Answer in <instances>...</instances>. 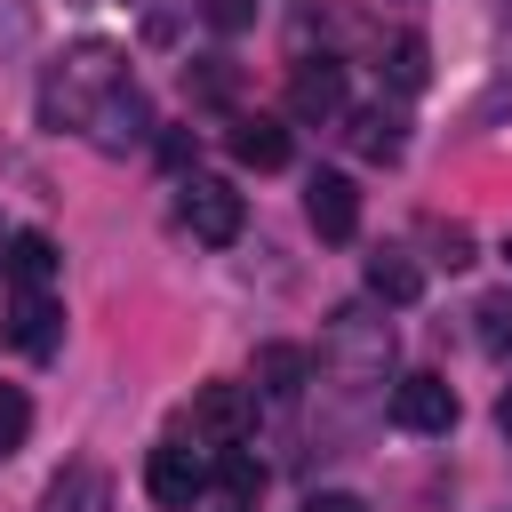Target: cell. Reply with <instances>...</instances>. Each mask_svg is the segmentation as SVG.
I'll return each instance as SVG.
<instances>
[{
    "mask_svg": "<svg viewBox=\"0 0 512 512\" xmlns=\"http://www.w3.org/2000/svg\"><path fill=\"white\" fill-rule=\"evenodd\" d=\"M368 296H376V304H416V296H424V264H416L408 248H376V256H368Z\"/></svg>",
    "mask_w": 512,
    "mask_h": 512,
    "instance_id": "obj_13",
    "label": "cell"
},
{
    "mask_svg": "<svg viewBox=\"0 0 512 512\" xmlns=\"http://www.w3.org/2000/svg\"><path fill=\"white\" fill-rule=\"evenodd\" d=\"M96 488H104V480H96L88 464H72V472H64V480L40 496V512H96Z\"/></svg>",
    "mask_w": 512,
    "mask_h": 512,
    "instance_id": "obj_19",
    "label": "cell"
},
{
    "mask_svg": "<svg viewBox=\"0 0 512 512\" xmlns=\"http://www.w3.org/2000/svg\"><path fill=\"white\" fill-rule=\"evenodd\" d=\"M288 112L296 120H336L344 112V64L336 56H304L288 72Z\"/></svg>",
    "mask_w": 512,
    "mask_h": 512,
    "instance_id": "obj_8",
    "label": "cell"
},
{
    "mask_svg": "<svg viewBox=\"0 0 512 512\" xmlns=\"http://www.w3.org/2000/svg\"><path fill=\"white\" fill-rule=\"evenodd\" d=\"M144 488H152L160 512H192V504L208 496V464H200L184 440H160V448L144 456Z\"/></svg>",
    "mask_w": 512,
    "mask_h": 512,
    "instance_id": "obj_4",
    "label": "cell"
},
{
    "mask_svg": "<svg viewBox=\"0 0 512 512\" xmlns=\"http://www.w3.org/2000/svg\"><path fill=\"white\" fill-rule=\"evenodd\" d=\"M392 424H400V432H448V424H456V384L432 376V368L400 376V384H392Z\"/></svg>",
    "mask_w": 512,
    "mask_h": 512,
    "instance_id": "obj_5",
    "label": "cell"
},
{
    "mask_svg": "<svg viewBox=\"0 0 512 512\" xmlns=\"http://www.w3.org/2000/svg\"><path fill=\"white\" fill-rule=\"evenodd\" d=\"M192 424L224 448V440H240L248 424H256V400H248V384H200L192 392Z\"/></svg>",
    "mask_w": 512,
    "mask_h": 512,
    "instance_id": "obj_11",
    "label": "cell"
},
{
    "mask_svg": "<svg viewBox=\"0 0 512 512\" xmlns=\"http://www.w3.org/2000/svg\"><path fill=\"white\" fill-rule=\"evenodd\" d=\"M496 424H504V440H512V384H504V400H496Z\"/></svg>",
    "mask_w": 512,
    "mask_h": 512,
    "instance_id": "obj_23",
    "label": "cell"
},
{
    "mask_svg": "<svg viewBox=\"0 0 512 512\" xmlns=\"http://www.w3.org/2000/svg\"><path fill=\"white\" fill-rule=\"evenodd\" d=\"M176 216H184V232H192V240L232 248V240H240V224H248V200H240L224 176H184V184H176Z\"/></svg>",
    "mask_w": 512,
    "mask_h": 512,
    "instance_id": "obj_3",
    "label": "cell"
},
{
    "mask_svg": "<svg viewBox=\"0 0 512 512\" xmlns=\"http://www.w3.org/2000/svg\"><path fill=\"white\" fill-rule=\"evenodd\" d=\"M288 120H272V112H240L232 120V160L240 168H256V176H272V168H288Z\"/></svg>",
    "mask_w": 512,
    "mask_h": 512,
    "instance_id": "obj_10",
    "label": "cell"
},
{
    "mask_svg": "<svg viewBox=\"0 0 512 512\" xmlns=\"http://www.w3.org/2000/svg\"><path fill=\"white\" fill-rule=\"evenodd\" d=\"M248 16H256V8H248V0H208V24H216V32H240V24H248Z\"/></svg>",
    "mask_w": 512,
    "mask_h": 512,
    "instance_id": "obj_21",
    "label": "cell"
},
{
    "mask_svg": "<svg viewBox=\"0 0 512 512\" xmlns=\"http://www.w3.org/2000/svg\"><path fill=\"white\" fill-rule=\"evenodd\" d=\"M304 216H312L320 240H352V232H360V184L336 176V168H320V176L304 184Z\"/></svg>",
    "mask_w": 512,
    "mask_h": 512,
    "instance_id": "obj_6",
    "label": "cell"
},
{
    "mask_svg": "<svg viewBox=\"0 0 512 512\" xmlns=\"http://www.w3.org/2000/svg\"><path fill=\"white\" fill-rule=\"evenodd\" d=\"M128 80V64H120V48L112 40H72L56 64H48V80H40V120L64 136V128H80L88 136V120H96V104L112 96Z\"/></svg>",
    "mask_w": 512,
    "mask_h": 512,
    "instance_id": "obj_1",
    "label": "cell"
},
{
    "mask_svg": "<svg viewBox=\"0 0 512 512\" xmlns=\"http://www.w3.org/2000/svg\"><path fill=\"white\" fill-rule=\"evenodd\" d=\"M320 368L336 384H384L392 376V320L376 304H336L328 312V336H320Z\"/></svg>",
    "mask_w": 512,
    "mask_h": 512,
    "instance_id": "obj_2",
    "label": "cell"
},
{
    "mask_svg": "<svg viewBox=\"0 0 512 512\" xmlns=\"http://www.w3.org/2000/svg\"><path fill=\"white\" fill-rule=\"evenodd\" d=\"M8 280L16 288H48L56 280V240L48 232H8Z\"/></svg>",
    "mask_w": 512,
    "mask_h": 512,
    "instance_id": "obj_15",
    "label": "cell"
},
{
    "mask_svg": "<svg viewBox=\"0 0 512 512\" xmlns=\"http://www.w3.org/2000/svg\"><path fill=\"white\" fill-rule=\"evenodd\" d=\"M472 320H480V352L512 360V288H488V296L472 304Z\"/></svg>",
    "mask_w": 512,
    "mask_h": 512,
    "instance_id": "obj_18",
    "label": "cell"
},
{
    "mask_svg": "<svg viewBox=\"0 0 512 512\" xmlns=\"http://www.w3.org/2000/svg\"><path fill=\"white\" fill-rule=\"evenodd\" d=\"M376 64H384V80H392L400 96H416V88L432 80V48H424V32H392Z\"/></svg>",
    "mask_w": 512,
    "mask_h": 512,
    "instance_id": "obj_14",
    "label": "cell"
},
{
    "mask_svg": "<svg viewBox=\"0 0 512 512\" xmlns=\"http://www.w3.org/2000/svg\"><path fill=\"white\" fill-rule=\"evenodd\" d=\"M304 376H312V360H304L296 344H264V352H256V392L296 400V392H304Z\"/></svg>",
    "mask_w": 512,
    "mask_h": 512,
    "instance_id": "obj_16",
    "label": "cell"
},
{
    "mask_svg": "<svg viewBox=\"0 0 512 512\" xmlns=\"http://www.w3.org/2000/svg\"><path fill=\"white\" fill-rule=\"evenodd\" d=\"M24 432H32V400H24L16 384H0V456H16Z\"/></svg>",
    "mask_w": 512,
    "mask_h": 512,
    "instance_id": "obj_20",
    "label": "cell"
},
{
    "mask_svg": "<svg viewBox=\"0 0 512 512\" xmlns=\"http://www.w3.org/2000/svg\"><path fill=\"white\" fill-rule=\"evenodd\" d=\"M400 144H408V120H400L392 104H368V112H352V152H360V160L392 168V160H400Z\"/></svg>",
    "mask_w": 512,
    "mask_h": 512,
    "instance_id": "obj_12",
    "label": "cell"
},
{
    "mask_svg": "<svg viewBox=\"0 0 512 512\" xmlns=\"http://www.w3.org/2000/svg\"><path fill=\"white\" fill-rule=\"evenodd\" d=\"M8 344H16L24 360H56V344H64V304H56L48 288H24L16 312H8Z\"/></svg>",
    "mask_w": 512,
    "mask_h": 512,
    "instance_id": "obj_7",
    "label": "cell"
},
{
    "mask_svg": "<svg viewBox=\"0 0 512 512\" xmlns=\"http://www.w3.org/2000/svg\"><path fill=\"white\" fill-rule=\"evenodd\" d=\"M304 512H368L352 488H320V496H304Z\"/></svg>",
    "mask_w": 512,
    "mask_h": 512,
    "instance_id": "obj_22",
    "label": "cell"
},
{
    "mask_svg": "<svg viewBox=\"0 0 512 512\" xmlns=\"http://www.w3.org/2000/svg\"><path fill=\"white\" fill-rule=\"evenodd\" d=\"M216 488H224L232 504H256V496H264V464H256V448L224 440V448H216Z\"/></svg>",
    "mask_w": 512,
    "mask_h": 512,
    "instance_id": "obj_17",
    "label": "cell"
},
{
    "mask_svg": "<svg viewBox=\"0 0 512 512\" xmlns=\"http://www.w3.org/2000/svg\"><path fill=\"white\" fill-rule=\"evenodd\" d=\"M504 256H512V248H504Z\"/></svg>",
    "mask_w": 512,
    "mask_h": 512,
    "instance_id": "obj_24",
    "label": "cell"
},
{
    "mask_svg": "<svg viewBox=\"0 0 512 512\" xmlns=\"http://www.w3.org/2000/svg\"><path fill=\"white\" fill-rule=\"evenodd\" d=\"M144 128H152V104L120 80L104 104H96V120H88V136H96V152H128V144H144Z\"/></svg>",
    "mask_w": 512,
    "mask_h": 512,
    "instance_id": "obj_9",
    "label": "cell"
}]
</instances>
